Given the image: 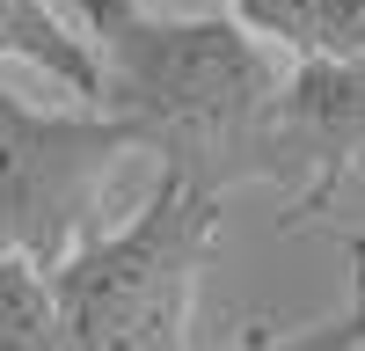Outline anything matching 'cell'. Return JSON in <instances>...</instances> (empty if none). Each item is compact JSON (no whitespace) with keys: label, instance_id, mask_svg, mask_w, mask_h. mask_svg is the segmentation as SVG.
I'll list each match as a JSON object with an SVG mask.
<instances>
[{"label":"cell","instance_id":"cell-4","mask_svg":"<svg viewBox=\"0 0 365 351\" xmlns=\"http://www.w3.org/2000/svg\"><path fill=\"white\" fill-rule=\"evenodd\" d=\"M256 183L285 198V220H322L365 183V51H307L285 66Z\"/></svg>","mask_w":365,"mask_h":351},{"label":"cell","instance_id":"cell-3","mask_svg":"<svg viewBox=\"0 0 365 351\" xmlns=\"http://www.w3.org/2000/svg\"><path fill=\"white\" fill-rule=\"evenodd\" d=\"M132 154H146V139L110 103L81 96L73 110H44L0 88V249L44 271L73 256L103 227V198Z\"/></svg>","mask_w":365,"mask_h":351},{"label":"cell","instance_id":"cell-5","mask_svg":"<svg viewBox=\"0 0 365 351\" xmlns=\"http://www.w3.org/2000/svg\"><path fill=\"white\" fill-rule=\"evenodd\" d=\"M0 58H22V66L51 73L66 96H88V103L103 88L96 44H88V29L58 15V0H0Z\"/></svg>","mask_w":365,"mask_h":351},{"label":"cell","instance_id":"cell-7","mask_svg":"<svg viewBox=\"0 0 365 351\" xmlns=\"http://www.w3.org/2000/svg\"><path fill=\"white\" fill-rule=\"evenodd\" d=\"M182 351H190V344H182ZM227 351H365V315H358V300H344L336 315H322V322H299V330H249Z\"/></svg>","mask_w":365,"mask_h":351},{"label":"cell","instance_id":"cell-8","mask_svg":"<svg viewBox=\"0 0 365 351\" xmlns=\"http://www.w3.org/2000/svg\"><path fill=\"white\" fill-rule=\"evenodd\" d=\"M344 263H351V300H358V315H365V227L344 234Z\"/></svg>","mask_w":365,"mask_h":351},{"label":"cell","instance_id":"cell-2","mask_svg":"<svg viewBox=\"0 0 365 351\" xmlns=\"http://www.w3.org/2000/svg\"><path fill=\"white\" fill-rule=\"evenodd\" d=\"M220 190L182 168H161L146 205L125 227H96L73 256L51 263V292L73 351H182L212 242H220Z\"/></svg>","mask_w":365,"mask_h":351},{"label":"cell","instance_id":"cell-1","mask_svg":"<svg viewBox=\"0 0 365 351\" xmlns=\"http://www.w3.org/2000/svg\"><path fill=\"white\" fill-rule=\"evenodd\" d=\"M81 22L103 66L96 103L132 117L161 168L197 176L220 198L263 176V125L292 51L234 8L168 15L154 0H81Z\"/></svg>","mask_w":365,"mask_h":351},{"label":"cell","instance_id":"cell-6","mask_svg":"<svg viewBox=\"0 0 365 351\" xmlns=\"http://www.w3.org/2000/svg\"><path fill=\"white\" fill-rule=\"evenodd\" d=\"M0 351H73L51 271L22 249H0Z\"/></svg>","mask_w":365,"mask_h":351},{"label":"cell","instance_id":"cell-9","mask_svg":"<svg viewBox=\"0 0 365 351\" xmlns=\"http://www.w3.org/2000/svg\"><path fill=\"white\" fill-rule=\"evenodd\" d=\"M227 8H234L241 22H256V29H263V22H270V8H278V0H227Z\"/></svg>","mask_w":365,"mask_h":351}]
</instances>
